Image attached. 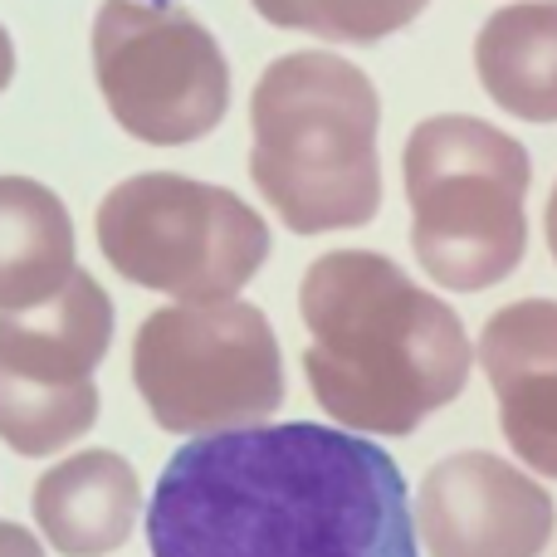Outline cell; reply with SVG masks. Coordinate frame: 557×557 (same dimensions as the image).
Here are the masks:
<instances>
[{
  "mask_svg": "<svg viewBox=\"0 0 557 557\" xmlns=\"http://www.w3.org/2000/svg\"><path fill=\"white\" fill-rule=\"evenodd\" d=\"M152 557H421L396 460L313 421L191 435L147 509Z\"/></svg>",
  "mask_w": 557,
  "mask_h": 557,
  "instance_id": "obj_1",
  "label": "cell"
},
{
  "mask_svg": "<svg viewBox=\"0 0 557 557\" xmlns=\"http://www.w3.org/2000/svg\"><path fill=\"white\" fill-rule=\"evenodd\" d=\"M313 401L357 435H411L465 392L474 347L441 294L376 250H333L298 284Z\"/></svg>",
  "mask_w": 557,
  "mask_h": 557,
  "instance_id": "obj_2",
  "label": "cell"
},
{
  "mask_svg": "<svg viewBox=\"0 0 557 557\" xmlns=\"http://www.w3.org/2000/svg\"><path fill=\"white\" fill-rule=\"evenodd\" d=\"M382 98L343 54L274 59L250 94V182L294 235L357 231L382 211Z\"/></svg>",
  "mask_w": 557,
  "mask_h": 557,
  "instance_id": "obj_3",
  "label": "cell"
},
{
  "mask_svg": "<svg viewBox=\"0 0 557 557\" xmlns=\"http://www.w3.org/2000/svg\"><path fill=\"white\" fill-rule=\"evenodd\" d=\"M401 176L411 250L431 284L480 294L523 264L533 162L519 137L470 113H435L406 137Z\"/></svg>",
  "mask_w": 557,
  "mask_h": 557,
  "instance_id": "obj_4",
  "label": "cell"
},
{
  "mask_svg": "<svg viewBox=\"0 0 557 557\" xmlns=\"http://www.w3.org/2000/svg\"><path fill=\"white\" fill-rule=\"evenodd\" d=\"M98 250L127 284L176 304L235 298L270 260V225L255 206L182 172H137L98 201Z\"/></svg>",
  "mask_w": 557,
  "mask_h": 557,
  "instance_id": "obj_5",
  "label": "cell"
},
{
  "mask_svg": "<svg viewBox=\"0 0 557 557\" xmlns=\"http://www.w3.org/2000/svg\"><path fill=\"white\" fill-rule=\"evenodd\" d=\"M133 382L162 431L215 435L284 406V357L270 318L245 298L172 304L137 327Z\"/></svg>",
  "mask_w": 557,
  "mask_h": 557,
  "instance_id": "obj_6",
  "label": "cell"
},
{
  "mask_svg": "<svg viewBox=\"0 0 557 557\" xmlns=\"http://www.w3.org/2000/svg\"><path fill=\"white\" fill-rule=\"evenodd\" d=\"M94 78L113 123L147 147L201 143L231 108V64L215 35L166 0L98 5Z\"/></svg>",
  "mask_w": 557,
  "mask_h": 557,
  "instance_id": "obj_7",
  "label": "cell"
},
{
  "mask_svg": "<svg viewBox=\"0 0 557 557\" xmlns=\"http://www.w3.org/2000/svg\"><path fill=\"white\" fill-rule=\"evenodd\" d=\"M113 343V298L78 270L49 304L0 313V441L25 460L94 431V372Z\"/></svg>",
  "mask_w": 557,
  "mask_h": 557,
  "instance_id": "obj_8",
  "label": "cell"
},
{
  "mask_svg": "<svg viewBox=\"0 0 557 557\" xmlns=\"http://www.w3.org/2000/svg\"><path fill=\"white\" fill-rule=\"evenodd\" d=\"M411 513L431 557H543L553 539L548 490L490 450L431 465Z\"/></svg>",
  "mask_w": 557,
  "mask_h": 557,
  "instance_id": "obj_9",
  "label": "cell"
},
{
  "mask_svg": "<svg viewBox=\"0 0 557 557\" xmlns=\"http://www.w3.org/2000/svg\"><path fill=\"white\" fill-rule=\"evenodd\" d=\"M484 376L499 401L509 450L543 480H557V298H519L480 333Z\"/></svg>",
  "mask_w": 557,
  "mask_h": 557,
  "instance_id": "obj_10",
  "label": "cell"
},
{
  "mask_svg": "<svg viewBox=\"0 0 557 557\" xmlns=\"http://www.w3.org/2000/svg\"><path fill=\"white\" fill-rule=\"evenodd\" d=\"M143 513L137 470L117 450H78L35 484V523L64 557H108Z\"/></svg>",
  "mask_w": 557,
  "mask_h": 557,
  "instance_id": "obj_11",
  "label": "cell"
},
{
  "mask_svg": "<svg viewBox=\"0 0 557 557\" xmlns=\"http://www.w3.org/2000/svg\"><path fill=\"white\" fill-rule=\"evenodd\" d=\"M78 274L64 201L35 176H0V313L39 308Z\"/></svg>",
  "mask_w": 557,
  "mask_h": 557,
  "instance_id": "obj_12",
  "label": "cell"
},
{
  "mask_svg": "<svg viewBox=\"0 0 557 557\" xmlns=\"http://www.w3.org/2000/svg\"><path fill=\"white\" fill-rule=\"evenodd\" d=\"M484 94L523 123H557V0L494 10L474 35Z\"/></svg>",
  "mask_w": 557,
  "mask_h": 557,
  "instance_id": "obj_13",
  "label": "cell"
},
{
  "mask_svg": "<svg viewBox=\"0 0 557 557\" xmlns=\"http://www.w3.org/2000/svg\"><path fill=\"white\" fill-rule=\"evenodd\" d=\"M250 5L278 29H304L333 45H376L421 20L431 0H250Z\"/></svg>",
  "mask_w": 557,
  "mask_h": 557,
  "instance_id": "obj_14",
  "label": "cell"
},
{
  "mask_svg": "<svg viewBox=\"0 0 557 557\" xmlns=\"http://www.w3.org/2000/svg\"><path fill=\"white\" fill-rule=\"evenodd\" d=\"M0 557H45V548H39V539L29 529L0 519Z\"/></svg>",
  "mask_w": 557,
  "mask_h": 557,
  "instance_id": "obj_15",
  "label": "cell"
},
{
  "mask_svg": "<svg viewBox=\"0 0 557 557\" xmlns=\"http://www.w3.org/2000/svg\"><path fill=\"white\" fill-rule=\"evenodd\" d=\"M10 78H15V45H10L5 25H0V94L10 88Z\"/></svg>",
  "mask_w": 557,
  "mask_h": 557,
  "instance_id": "obj_16",
  "label": "cell"
},
{
  "mask_svg": "<svg viewBox=\"0 0 557 557\" xmlns=\"http://www.w3.org/2000/svg\"><path fill=\"white\" fill-rule=\"evenodd\" d=\"M543 231H548V255H553V264H557V182H553V191H548V211H543Z\"/></svg>",
  "mask_w": 557,
  "mask_h": 557,
  "instance_id": "obj_17",
  "label": "cell"
}]
</instances>
